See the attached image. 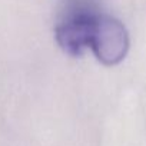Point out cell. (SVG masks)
<instances>
[{"instance_id":"6da1fadb","label":"cell","mask_w":146,"mask_h":146,"mask_svg":"<svg viewBox=\"0 0 146 146\" xmlns=\"http://www.w3.org/2000/svg\"><path fill=\"white\" fill-rule=\"evenodd\" d=\"M90 47L106 64L120 62L127 50V33L125 26L115 17L102 15L96 25Z\"/></svg>"}]
</instances>
